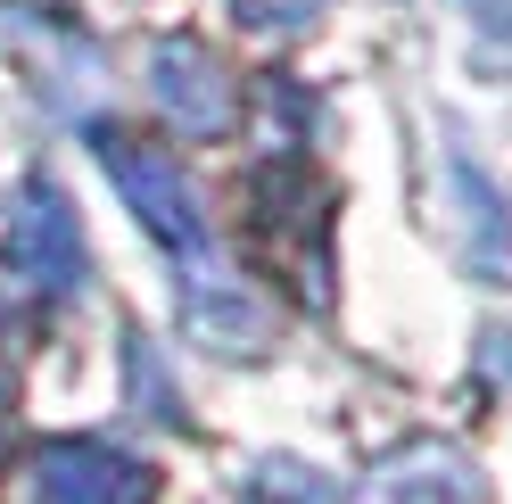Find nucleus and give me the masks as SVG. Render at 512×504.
I'll list each match as a JSON object with an SVG mask.
<instances>
[{"label":"nucleus","instance_id":"6","mask_svg":"<svg viewBox=\"0 0 512 504\" xmlns=\"http://www.w3.org/2000/svg\"><path fill=\"white\" fill-rule=\"evenodd\" d=\"M232 9L248 17V25H273V34H298V25L323 9V0H232Z\"/></svg>","mask_w":512,"mask_h":504},{"label":"nucleus","instance_id":"1","mask_svg":"<svg viewBox=\"0 0 512 504\" xmlns=\"http://www.w3.org/2000/svg\"><path fill=\"white\" fill-rule=\"evenodd\" d=\"M91 149H100V166L116 174L124 207H133L141 224L166 240V257H174L182 273L215 265V257H207V224H199V191L182 182V166H174L166 149L141 141V133H116V124H100V133H91Z\"/></svg>","mask_w":512,"mask_h":504},{"label":"nucleus","instance_id":"4","mask_svg":"<svg viewBox=\"0 0 512 504\" xmlns=\"http://www.w3.org/2000/svg\"><path fill=\"white\" fill-rule=\"evenodd\" d=\"M149 91H157V116H174L182 133H223L232 108H240L232 100V75H223L199 42H166V50H157Z\"/></svg>","mask_w":512,"mask_h":504},{"label":"nucleus","instance_id":"5","mask_svg":"<svg viewBox=\"0 0 512 504\" xmlns=\"http://www.w3.org/2000/svg\"><path fill=\"white\" fill-rule=\"evenodd\" d=\"M364 504H479V480L446 455H397L372 471Z\"/></svg>","mask_w":512,"mask_h":504},{"label":"nucleus","instance_id":"2","mask_svg":"<svg viewBox=\"0 0 512 504\" xmlns=\"http://www.w3.org/2000/svg\"><path fill=\"white\" fill-rule=\"evenodd\" d=\"M157 480L141 455L100 447V438H50L17 471V504H149Z\"/></svg>","mask_w":512,"mask_h":504},{"label":"nucleus","instance_id":"3","mask_svg":"<svg viewBox=\"0 0 512 504\" xmlns=\"http://www.w3.org/2000/svg\"><path fill=\"white\" fill-rule=\"evenodd\" d=\"M9 273L34 281V290L83 281V224H75V199L58 182H25L9 199Z\"/></svg>","mask_w":512,"mask_h":504}]
</instances>
